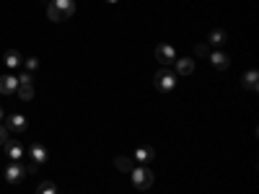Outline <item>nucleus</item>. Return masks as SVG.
Here are the masks:
<instances>
[{
	"instance_id": "9b49d317",
	"label": "nucleus",
	"mask_w": 259,
	"mask_h": 194,
	"mask_svg": "<svg viewBox=\"0 0 259 194\" xmlns=\"http://www.w3.org/2000/svg\"><path fill=\"white\" fill-rule=\"evenodd\" d=\"M210 62H212V68H218V70H226L228 65H231V60H228L226 52H212L210 55Z\"/></svg>"
},
{
	"instance_id": "0eeeda50",
	"label": "nucleus",
	"mask_w": 259,
	"mask_h": 194,
	"mask_svg": "<svg viewBox=\"0 0 259 194\" xmlns=\"http://www.w3.org/2000/svg\"><path fill=\"white\" fill-rule=\"evenodd\" d=\"M29 156H31V161L36 163V166H41L47 161V148L41 145V142H31V148H29Z\"/></svg>"
},
{
	"instance_id": "1a4fd4ad",
	"label": "nucleus",
	"mask_w": 259,
	"mask_h": 194,
	"mask_svg": "<svg viewBox=\"0 0 259 194\" xmlns=\"http://www.w3.org/2000/svg\"><path fill=\"white\" fill-rule=\"evenodd\" d=\"M52 3H55V8L60 11L62 18H70L75 13V0H52Z\"/></svg>"
},
{
	"instance_id": "4468645a",
	"label": "nucleus",
	"mask_w": 259,
	"mask_h": 194,
	"mask_svg": "<svg viewBox=\"0 0 259 194\" xmlns=\"http://www.w3.org/2000/svg\"><path fill=\"white\" fill-rule=\"evenodd\" d=\"M256 78H259V73H256V70H249V73L244 75V85H246L249 91H256V85H259V80H256Z\"/></svg>"
},
{
	"instance_id": "f3484780",
	"label": "nucleus",
	"mask_w": 259,
	"mask_h": 194,
	"mask_svg": "<svg viewBox=\"0 0 259 194\" xmlns=\"http://www.w3.org/2000/svg\"><path fill=\"white\" fill-rule=\"evenodd\" d=\"M226 41V31H221V29H215L212 34H210V44H215V47H221Z\"/></svg>"
},
{
	"instance_id": "b1692460",
	"label": "nucleus",
	"mask_w": 259,
	"mask_h": 194,
	"mask_svg": "<svg viewBox=\"0 0 259 194\" xmlns=\"http://www.w3.org/2000/svg\"><path fill=\"white\" fill-rule=\"evenodd\" d=\"M106 3H119V0H106Z\"/></svg>"
},
{
	"instance_id": "393cba45",
	"label": "nucleus",
	"mask_w": 259,
	"mask_h": 194,
	"mask_svg": "<svg viewBox=\"0 0 259 194\" xmlns=\"http://www.w3.org/2000/svg\"><path fill=\"white\" fill-rule=\"evenodd\" d=\"M0 119H3V109H0Z\"/></svg>"
},
{
	"instance_id": "ddd939ff",
	"label": "nucleus",
	"mask_w": 259,
	"mask_h": 194,
	"mask_svg": "<svg viewBox=\"0 0 259 194\" xmlns=\"http://www.w3.org/2000/svg\"><path fill=\"white\" fill-rule=\"evenodd\" d=\"M114 166H117L119 171H124V174H133V168H135V158H130V156H119V158L114 161Z\"/></svg>"
},
{
	"instance_id": "39448f33",
	"label": "nucleus",
	"mask_w": 259,
	"mask_h": 194,
	"mask_svg": "<svg viewBox=\"0 0 259 194\" xmlns=\"http://www.w3.org/2000/svg\"><path fill=\"white\" fill-rule=\"evenodd\" d=\"M26 127H29V122H26L24 114H11L8 122H6V129H11V132H24Z\"/></svg>"
},
{
	"instance_id": "20e7f679",
	"label": "nucleus",
	"mask_w": 259,
	"mask_h": 194,
	"mask_svg": "<svg viewBox=\"0 0 259 194\" xmlns=\"http://www.w3.org/2000/svg\"><path fill=\"white\" fill-rule=\"evenodd\" d=\"M156 60H158L161 65H171V62L177 60L174 47H168V44H158V47H156Z\"/></svg>"
},
{
	"instance_id": "6ab92c4d",
	"label": "nucleus",
	"mask_w": 259,
	"mask_h": 194,
	"mask_svg": "<svg viewBox=\"0 0 259 194\" xmlns=\"http://www.w3.org/2000/svg\"><path fill=\"white\" fill-rule=\"evenodd\" d=\"M47 16H50V21H65V18L60 16V11L55 8V3H50V6H47Z\"/></svg>"
},
{
	"instance_id": "412c9836",
	"label": "nucleus",
	"mask_w": 259,
	"mask_h": 194,
	"mask_svg": "<svg viewBox=\"0 0 259 194\" xmlns=\"http://www.w3.org/2000/svg\"><path fill=\"white\" fill-rule=\"evenodd\" d=\"M18 85H34L31 75H29V73H24V75H18Z\"/></svg>"
},
{
	"instance_id": "6e6552de",
	"label": "nucleus",
	"mask_w": 259,
	"mask_h": 194,
	"mask_svg": "<svg viewBox=\"0 0 259 194\" xmlns=\"http://www.w3.org/2000/svg\"><path fill=\"white\" fill-rule=\"evenodd\" d=\"M16 88H18V78L16 75H3V78H0V93H3V96L16 93Z\"/></svg>"
},
{
	"instance_id": "dca6fc26",
	"label": "nucleus",
	"mask_w": 259,
	"mask_h": 194,
	"mask_svg": "<svg viewBox=\"0 0 259 194\" xmlns=\"http://www.w3.org/2000/svg\"><path fill=\"white\" fill-rule=\"evenodd\" d=\"M6 65H8V68H18V65H21V55L16 50H8L6 52Z\"/></svg>"
},
{
	"instance_id": "4be33fe9",
	"label": "nucleus",
	"mask_w": 259,
	"mask_h": 194,
	"mask_svg": "<svg viewBox=\"0 0 259 194\" xmlns=\"http://www.w3.org/2000/svg\"><path fill=\"white\" fill-rule=\"evenodd\" d=\"M6 142H8V129L0 124V145H6Z\"/></svg>"
},
{
	"instance_id": "7ed1b4c3",
	"label": "nucleus",
	"mask_w": 259,
	"mask_h": 194,
	"mask_svg": "<svg viewBox=\"0 0 259 194\" xmlns=\"http://www.w3.org/2000/svg\"><path fill=\"white\" fill-rule=\"evenodd\" d=\"M24 176H26V168L21 166L18 161H13V163L6 168V181H8V184H18Z\"/></svg>"
},
{
	"instance_id": "f03ea898",
	"label": "nucleus",
	"mask_w": 259,
	"mask_h": 194,
	"mask_svg": "<svg viewBox=\"0 0 259 194\" xmlns=\"http://www.w3.org/2000/svg\"><path fill=\"white\" fill-rule=\"evenodd\" d=\"M153 83H156V88H158V91H174L177 75L171 73V70H158L156 78H153Z\"/></svg>"
},
{
	"instance_id": "423d86ee",
	"label": "nucleus",
	"mask_w": 259,
	"mask_h": 194,
	"mask_svg": "<svg viewBox=\"0 0 259 194\" xmlns=\"http://www.w3.org/2000/svg\"><path fill=\"white\" fill-rule=\"evenodd\" d=\"M3 148H6V156L11 161H21V158H24V145H21L18 140H8Z\"/></svg>"
},
{
	"instance_id": "9d476101",
	"label": "nucleus",
	"mask_w": 259,
	"mask_h": 194,
	"mask_svg": "<svg viewBox=\"0 0 259 194\" xmlns=\"http://www.w3.org/2000/svg\"><path fill=\"white\" fill-rule=\"evenodd\" d=\"M153 158H156V150L150 148V145H143V148L135 150V161H140V163H148V161H153Z\"/></svg>"
},
{
	"instance_id": "aec40b11",
	"label": "nucleus",
	"mask_w": 259,
	"mask_h": 194,
	"mask_svg": "<svg viewBox=\"0 0 259 194\" xmlns=\"http://www.w3.org/2000/svg\"><path fill=\"white\" fill-rule=\"evenodd\" d=\"M194 55L197 57H210V47L207 44H194Z\"/></svg>"
},
{
	"instance_id": "a211bd4d",
	"label": "nucleus",
	"mask_w": 259,
	"mask_h": 194,
	"mask_svg": "<svg viewBox=\"0 0 259 194\" xmlns=\"http://www.w3.org/2000/svg\"><path fill=\"white\" fill-rule=\"evenodd\" d=\"M36 194H57V189H55L52 181H41V186L36 189Z\"/></svg>"
},
{
	"instance_id": "5701e85b",
	"label": "nucleus",
	"mask_w": 259,
	"mask_h": 194,
	"mask_svg": "<svg viewBox=\"0 0 259 194\" xmlns=\"http://www.w3.org/2000/svg\"><path fill=\"white\" fill-rule=\"evenodd\" d=\"M26 68H29V70H36V68H39V60H36V57H29V60H26Z\"/></svg>"
},
{
	"instance_id": "2eb2a0df",
	"label": "nucleus",
	"mask_w": 259,
	"mask_h": 194,
	"mask_svg": "<svg viewBox=\"0 0 259 194\" xmlns=\"http://www.w3.org/2000/svg\"><path fill=\"white\" fill-rule=\"evenodd\" d=\"M16 93H18L21 101H31V99H34V85H18Z\"/></svg>"
},
{
	"instance_id": "f257e3e1",
	"label": "nucleus",
	"mask_w": 259,
	"mask_h": 194,
	"mask_svg": "<svg viewBox=\"0 0 259 194\" xmlns=\"http://www.w3.org/2000/svg\"><path fill=\"white\" fill-rule=\"evenodd\" d=\"M153 171H150V168H133V186L135 189H150V186H153Z\"/></svg>"
},
{
	"instance_id": "f8f14e48",
	"label": "nucleus",
	"mask_w": 259,
	"mask_h": 194,
	"mask_svg": "<svg viewBox=\"0 0 259 194\" xmlns=\"http://www.w3.org/2000/svg\"><path fill=\"white\" fill-rule=\"evenodd\" d=\"M177 62V70L182 73V75H192L194 73V60L192 57H179V60H174Z\"/></svg>"
}]
</instances>
